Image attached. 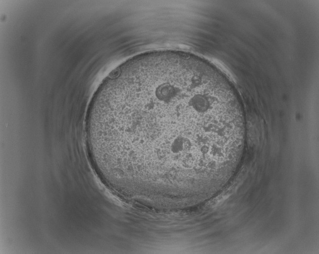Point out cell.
Listing matches in <instances>:
<instances>
[{
    "mask_svg": "<svg viewBox=\"0 0 319 254\" xmlns=\"http://www.w3.org/2000/svg\"><path fill=\"white\" fill-rule=\"evenodd\" d=\"M86 131L108 180L124 194L172 198L217 183L243 148L238 97L216 69L192 55L136 57L102 85Z\"/></svg>",
    "mask_w": 319,
    "mask_h": 254,
    "instance_id": "cell-1",
    "label": "cell"
}]
</instances>
